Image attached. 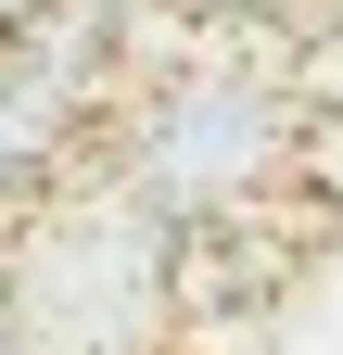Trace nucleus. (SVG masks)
<instances>
[{"label": "nucleus", "mask_w": 343, "mask_h": 355, "mask_svg": "<svg viewBox=\"0 0 343 355\" xmlns=\"http://www.w3.org/2000/svg\"><path fill=\"white\" fill-rule=\"evenodd\" d=\"M280 102L267 89H242V76H178V89H153L140 114H127V191H140L153 216H242L254 203V178L280 165Z\"/></svg>", "instance_id": "nucleus-1"}, {"label": "nucleus", "mask_w": 343, "mask_h": 355, "mask_svg": "<svg viewBox=\"0 0 343 355\" xmlns=\"http://www.w3.org/2000/svg\"><path fill=\"white\" fill-rule=\"evenodd\" d=\"M38 13H51V0H0V38H26V26H38Z\"/></svg>", "instance_id": "nucleus-3"}, {"label": "nucleus", "mask_w": 343, "mask_h": 355, "mask_svg": "<svg viewBox=\"0 0 343 355\" xmlns=\"http://www.w3.org/2000/svg\"><path fill=\"white\" fill-rule=\"evenodd\" d=\"M0 355H38V304H26V241L0 229Z\"/></svg>", "instance_id": "nucleus-2"}]
</instances>
